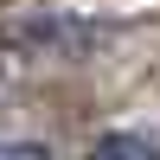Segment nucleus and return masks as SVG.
Here are the masks:
<instances>
[{
  "mask_svg": "<svg viewBox=\"0 0 160 160\" xmlns=\"http://www.w3.org/2000/svg\"><path fill=\"white\" fill-rule=\"evenodd\" d=\"M90 160H160V148L141 141V135H102L96 148H90Z\"/></svg>",
  "mask_w": 160,
  "mask_h": 160,
  "instance_id": "obj_1",
  "label": "nucleus"
},
{
  "mask_svg": "<svg viewBox=\"0 0 160 160\" xmlns=\"http://www.w3.org/2000/svg\"><path fill=\"white\" fill-rule=\"evenodd\" d=\"M0 160H51V154L32 148V141H7V148H0Z\"/></svg>",
  "mask_w": 160,
  "mask_h": 160,
  "instance_id": "obj_2",
  "label": "nucleus"
}]
</instances>
